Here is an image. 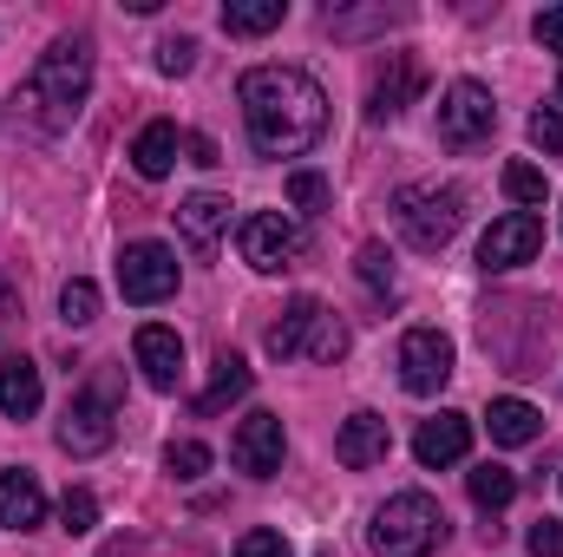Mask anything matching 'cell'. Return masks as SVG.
Here are the masks:
<instances>
[{
    "instance_id": "1",
    "label": "cell",
    "mask_w": 563,
    "mask_h": 557,
    "mask_svg": "<svg viewBox=\"0 0 563 557\" xmlns=\"http://www.w3.org/2000/svg\"><path fill=\"white\" fill-rule=\"evenodd\" d=\"M236 99H243L250 144L263 157H301L308 144L328 132V92L301 66H250Z\"/></svg>"
},
{
    "instance_id": "2",
    "label": "cell",
    "mask_w": 563,
    "mask_h": 557,
    "mask_svg": "<svg viewBox=\"0 0 563 557\" xmlns=\"http://www.w3.org/2000/svg\"><path fill=\"white\" fill-rule=\"evenodd\" d=\"M86 92H92V46H86V40H53V46L33 59V73H26V86H20L13 106H20L40 132H66V125L79 119Z\"/></svg>"
},
{
    "instance_id": "3",
    "label": "cell",
    "mask_w": 563,
    "mask_h": 557,
    "mask_svg": "<svg viewBox=\"0 0 563 557\" xmlns=\"http://www.w3.org/2000/svg\"><path fill=\"white\" fill-rule=\"evenodd\" d=\"M263 348H269L276 361H295V354H308V361H341V354H347V321H341L321 295H295V302L282 308V321H269Z\"/></svg>"
},
{
    "instance_id": "4",
    "label": "cell",
    "mask_w": 563,
    "mask_h": 557,
    "mask_svg": "<svg viewBox=\"0 0 563 557\" xmlns=\"http://www.w3.org/2000/svg\"><path fill=\"white\" fill-rule=\"evenodd\" d=\"M367 545H374V557H432L445 545V512H439L426 492H394V499L374 512Z\"/></svg>"
},
{
    "instance_id": "5",
    "label": "cell",
    "mask_w": 563,
    "mask_h": 557,
    "mask_svg": "<svg viewBox=\"0 0 563 557\" xmlns=\"http://www.w3.org/2000/svg\"><path fill=\"white\" fill-rule=\"evenodd\" d=\"M394 223H400V237L420 250V256H439L452 237H459V223H465V190L459 184H407L400 197H394Z\"/></svg>"
},
{
    "instance_id": "6",
    "label": "cell",
    "mask_w": 563,
    "mask_h": 557,
    "mask_svg": "<svg viewBox=\"0 0 563 557\" xmlns=\"http://www.w3.org/2000/svg\"><path fill=\"white\" fill-rule=\"evenodd\" d=\"M492 132H498V106H492V92H485L478 79L445 86V99H439V144L465 151V144H485Z\"/></svg>"
},
{
    "instance_id": "7",
    "label": "cell",
    "mask_w": 563,
    "mask_h": 557,
    "mask_svg": "<svg viewBox=\"0 0 563 557\" xmlns=\"http://www.w3.org/2000/svg\"><path fill=\"white\" fill-rule=\"evenodd\" d=\"M119 288H125V302H164V295H177V250L170 243H125L119 250Z\"/></svg>"
},
{
    "instance_id": "8",
    "label": "cell",
    "mask_w": 563,
    "mask_h": 557,
    "mask_svg": "<svg viewBox=\"0 0 563 557\" xmlns=\"http://www.w3.org/2000/svg\"><path fill=\"white\" fill-rule=\"evenodd\" d=\"M236 243H243V263L250 270L276 276V270H288L301 256V223L282 217V210H256V217H243V237Z\"/></svg>"
},
{
    "instance_id": "9",
    "label": "cell",
    "mask_w": 563,
    "mask_h": 557,
    "mask_svg": "<svg viewBox=\"0 0 563 557\" xmlns=\"http://www.w3.org/2000/svg\"><path fill=\"white\" fill-rule=\"evenodd\" d=\"M538 250H544V217L511 210V217H498V223L485 230L478 270H525V263H538Z\"/></svg>"
},
{
    "instance_id": "10",
    "label": "cell",
    "mask_w": 563,
    "mask_h": 557,
    "mask_svg": "<svg viewBox=\"0 0 563 557\" xmlns=\"http://www.w3.org/2000/svg\"><path fill=\"white\" fill-rule=\"evenodd\" d=\"M282 452H288V433H282V414H243V426L230 433V459H236V472H250V479H276L282 472Z\"/></svg>"
},
{
    "instance_id": "11",
    "label": "cell",
    "mask_w": 563,
    "mask_h": 557,
    "mask_svg": "<svg viewBox=\"0 0 563 557\" xmlns=\"http://www.w3.org/2000/svg\"><path fill=\"white\" fill-rule=\"evenodd\" d=\"M112 433H119V419H112V394H99V387L73 394V407H66V419H59V446H66L73 459L106 452V446H112Z\"/></svg>"
},
{
    "instance_id": "12",
    "label": "cell",
    "mask_w": 563,
    "mask_h": 557,
    "mask_svg": "<svg viewBox=\"0 0 563 557\" xmlns=\"http://www.w3.org/2000/svg\"><path fill=\"white\" fill-rule=\"evenodd\" d=\"M452 381V341L439 328H413L400 341V387L407 394H439Z\"/></svg>"
},
{
    "instance_id": "13",
    "label": "cell",
    "mask_w": 563,
    "mask_h": 557,
    "mask_svg": "<svg viewBox=\"0 0 563 557\" xmlns=\"http://www.w3.org/2000/svg\"><path fill=\"white\" fill-rule=\"evenodd\" d=\"M426 92V66L413 53H387V66L367 79V119H400Z\"/></svg>"
},
{
    "instance_id": "14",
    "label": "cell",
    "mask_w": 563,
    "mask_h": 557,
    "mask_svg": "<svg viewBox=\"0 0 563 557\" xmlns=\"http://www.w3.org/2000/svg\"><path fill=\"white\" fill-rule=\"evenodd\" d=\"M394 452V426L380 414H347L341 419V433H334V459L347 466V472H367V466H380Z\"/></svg>"
},
{
    "instance_id": "15",
    "label": "cell",
    "mask_w": 563,
    "mask_h": 557,
    "mask_svg": "<svg viewBox=\"0 0 563 557\" xmlns=\"http://www.w3.org/2000/svg\"><path fill=\"white\" fill-rule=\"evenodd\" d=\"M132 354H139L144 381H151L157 394H177V381H184V341H177V328H157V321H144L139 341H132Z\"/></svg>"
},
{
    "instance_id": "16",
    "label": "cell",
    "mask_w": 563,
    "mask_h": 557,
    "mask_svg": "<svg viewBox=\"0 0 563 557\" xmlns=\"http://www.w3.org/2000/svg\"><path fill=\"white\" fill-rule=\"evenodd\" d=\"M465 452H472V419H465V414H432V419H420V433H413V459H420L426 472L459 466Z\"/></svg>"
},
{
    "instance_id": "17",
    "label": "cell",
    "mask_w": 563,
    "mask_h": 557,
    "mask_svg": "<svg viewBox=\"0 0 563 557\" xmlns=\"http://www.w3.org/2000/svg\"><path fill=\"white\" fill-rule=\"evenodd\" d=\"M177 230H184V243H190V250H210V243L230 230V197H217V190L184 197V204H177Z\"/></svg>"
},
{
    "instance_id": "18",
    "label": "cell",
    "mask_w": 563,
    "mask_h": 557,
    "mask_svg": "<svg viewBox=\"0 0 563 557\" xmlns=\"http://www.w3.org/2000/svg\"><path fill=\"white\" fill-rule=\"evenodd\" d=\"M40 401H46L40 368H33L26 354H7V361H0V414H7V419H26V414H40Z\"/></svg>"
},
{
    "instance_id": "19",
    "label": "cell",
    "mask_w": 563,
    "mask_h": 557,
    "mask_svg": "<svg viewBox=\"0 0 563 557\" xmlns=\"http://www.w3.org/2000/svg\"><path fill=\"white\" fill-rule=\"evenodd\" d=\"M46 518V492L33 472H0V525L7 532H33Z\"/></svg>"
},
{
    "instance_id": "20",
    "label": "cell",
    "mask_w": 563,
    "mask_h": 557,
    "mask_svg": "<svg viewBox=\"0 0 563 557\" xmlns=\"http://www.w3.org/2000/svg\"><path fill=\"white\" fill-rule=\"evenodd\" d=\"M177 144H184V139H177V125H170V119H151L139 139H132V164H139V177H151V184H157V177H170Z\"/></svg>"
},
{
    "instance_id": "21",
    "label": "cell",
    "mask_w": 563,
    "mask_h": 557,
    "mask_svg": "<svg viewBox=\"0 0 563 557\" xmlns=\"http://www.w3.org/2000/svg\"><path fill=\"white\" fill-rule=\"evenodd\" d=\"M485 426H492V439H498V446H531V439L544 433V414H538L531 401L505 394V401H492V414H485Z\"/></svg>"
},
{
    "instance_id": "22",
    "label": "cell",
    "mask_w": 563,
    "mask_h": 557,
    "mask_svg": "<svg viewBox=\"0 0 563 557\" xmlns=\"http://www.w3.org/2000/svg\"><path fill=\"white\" fill-rule=\"evenodd\" d=\"M250 381H256V374H250V361H243V354H217V374H210V387L197 394V414H223L230 401H243V394H250Z\"/></svg>"
},
{
    "instance_id": "23",
    "label": "cell",
    "mask_w": 563,
    "mask_h": 557,
    "mask_svg": "<svg viewBox=\"0 0 563 557\" xmlns=\"http://www.w3.org/2000/svg\"><path fill=\"white\" fill-rule=\"evenodd\" d=\"M282 20H288V0H223V33H236V40L276 33Z\"/></svg>"
},
{
    "instance_id": "24",
    "label": "cell",
    "mask_w": 563,
    "mask_h": 557,
    "mask_svg": "<svg viewBox=\"0 0 563 557\" xmlns=\"http://www.w3.org/2000/svg\"><path fill=\"white\" fill-rule=\"evenodd\" d=\"M465 485H472V505H485V512H505V505L518 499V472H511V466H492V459H485Z\"/></svg>"
},
{
    "instance_id": "25",
    "label": "cell",
    "mask_w": 563,
    "mask_h": 557,
    "mask_svg": "<svg viewBox=\"0 0 563 557\" xmlns=\"http://www.w3.org/2000/svg\"><path fill=\"white\" fill-rule=\"evenodd\" d=\"M505 197L511 204H525V210H544V197H551V177L538 171V164H505Z\"/></svg>"
},
{
    "instance_id": "26",
    "label": "cell",
    "mask_w": 563,
    "mask_h": 557,
    "mask_svg": "<svg viewBox=\"0 0 563 557\" xmlns=\"http://www.w3.org/2000/svg\"><path fill=\"white\" fill-rule=\"evenodd\" d=\"M354 276L367 282L374 295H394V250L387 243H361L354 250Z\"/></svg>"
},
{
    "instance_id": "27",
    "label": "cell",
    "mask_w": 563,
    "mask_h": 557,
    "mask_svg": "<svg viewBox=\"0 0 563 557\" xmlns=\"http://www.w3.org/2000/svg\"><path fill=\"white\" fill-rule=\"evenodd\" d=\"M59 321L66 328H86V321H99V288L86 276H73L66 288H59Z\"/></svg>"
},
{
    "instance_id": "28",
    "label": "cell",
    "mask_w": 563,
    "mask_h": 557,
    "mask_svg": "<svg viewBox=\"0 0 563 557\" xmlns=\"http://www.w3.org/2000/svg\"><path fill=\"white\" fill-rule=\"evenodd\" d=\"M164 472H170V479H203V472H210V446H203V439H170Z\"/></svg>"
},
{
    "instance_id": "29",
    "label": "cell",
    "mask_w": 563,
    "mask_h": 557,
    "mask_svg": "<svg viewBox=\"0 0 563 557\" xmlns=\"http://www.w3.org/2000/svg\"><path fill=\"white\" fill-rule=\"evenodd\" d=\"M59 525H66V532H73V538H86V532H92V525H99V499H92V492H86V485H73V492H66V499H59Z\"/></svg>"
},
{
    "instance_id": "30",
    "label": "cell",
    "mask_w": 563,
    "mask_h": 557,
    "mask_svg": "<svg viewBox=\"0 0 563 557\" xmlns=\"http://www.w3.org/2000/svg\"><path fill=\"white\" fill-rule=\"evenodd\" d=\"M525 132H531V144H538L544 157H563V106H558V99H551V106H538Z\"/></svg>"
},
{
    "instance_id": "31",
    "label": "cell",
    "mask_w": 563,
    "mask_h": 557,
    "mask_svg": "<svg viewBox=\"0 0 563 557\" xmlns=\"http://www.w3.org/2000/svg\"><path fill=\"white\" fill-rule=\"evenodd\" d=\"M288 204L308 210V217H321V210H328V177H321V171H295V177H288Z\"/></svg>"
},
{
    "instance_id": "32",
    "label": "cell",
    "mask_w": 563,
    "mask_h": 557,
    "mask_svg": "<svg viewBox=\"0 0 563 557\" xmlns=\"http://www.w3.org/2000/svg\"><path fill=\"white\" fill-rule=\"evenodd\" d=\"M190 66H197V40H190V33L157 40V73H170V79H177V73H190Z\"/></svg>"
},
{
    "instance_id": "33",
    "label": "cell",
    "mask_w": 563,
    "mask_h": 557,
    "mask_svg": "<svg viewBox=\"0 0 563 557\" xmlns=\"http://www.w3.org/2000/svg\"><path fill=\"white\" fill-rule=\"evenodd\" d=\"M400 13H387V7H367V13H334L328 7V33H367V26H394Z\"/></svg>"
},
{
    "instance_id": "34",
    "label": "cell",
    "mask_w": 563,
    "mask_h": 557,
    "mask_svg": "<svg viewBox=\"0 0 563 557\" xmlns=\"http://www.w3.org/2000/svg\"><path fill=\"white\" fill-rule=\"evenodd\" d=\"M236 557H295V551H288V538H282V532L256 525V532H243V538H236Z\"/></svg>"
},
{
    "instance_id": "35",
    "label": "cell",
    "mask_w": 563,
    "mask_h": 557,
    "mask_svg": "<svg viewBox=\"0 0 563 557\" xmlns=\"http://www.w3.org/2000/svg\"><path fill=\"white\" fill-rule=\"evenodd\" d=\"M525 545H531V557H563V518H538Z\"/></svg>"
},
{
    "instance_id": "36",
    "label": "cell",
    "mask_w": 563,
    "mask_h": 557,
    "mask_svg": "<svg viewBox=\"0 0 563 557\" xmlns=\"http://www.w3.org/2000/svg\"><path fill=\"white\" fill-rule=\"evenodd\" d=\"M538 40H544L551 53H563V7H544V13H538Z\"/></svg>"
},
{
    "instance_id": "37",
    "label": "cell",
    "mask_w": 563,
    "mask_h": 557,
    "mask_svg": "<svg viewBox=\"0 0 563 557\" xmlns=\"http://www.w3.org/2000/svg\"><path fill=\"white\" fill-rule=\"evenodd\" d=\"M184 151H190V164H203V171H210V164H223L217 139H203V132H197V139H184Z\"/></svg>"
},
{
    "instance_id": "38",
    "label": "cell",
    "mask_w": 563,
    "mask_h": 557,
    "mask_svg": "<svg viewBox=\"0 0 563 557\" xmlns=\"http://www.w3.org/2000/svg\"><path fill=\"white\" fill-rule=\"evenodd\" d=\"M13 321H20V288H13V282L0 276V335H7Z\"/></svg>"
},
{
    "instance_id": "39",
    "label": "cell",
    "mask_w": 563,
    "mask_h": 557,
    "mask_svg": "<svg viewBox=\"0 0 563 557\" xmlns=\"http://www.w3.org/2000/svg\"><path fill=\"white\" fill-rule=\"evenodd\" d=\"M558 106H563V73H558Z\"/></svg>"
}]
</instances>
